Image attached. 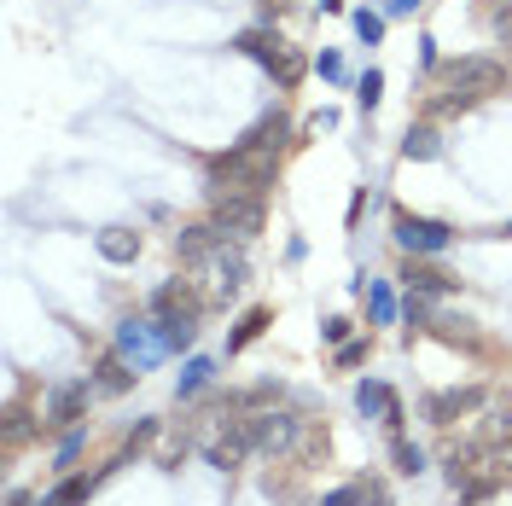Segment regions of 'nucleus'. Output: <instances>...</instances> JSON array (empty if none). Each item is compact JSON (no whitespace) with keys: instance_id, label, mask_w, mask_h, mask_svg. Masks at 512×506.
I'll return each instance as SVG.
<instances>
[{"instance_id":"obj_1","label":"nucleus","mask_w":512,"mask_h":506,"mask_svg":"<svg viewBox=\"0 0 512 506\" xmlns=\"http://www.w3.org/2000/svg\"><path fill=\"white\" fill-rule=\"evenodd\" d=\"M507 88V64L489 59V53H466V59L443 64V94L431 99V111L448 117V111H472L478 99L501 94Z\"/></svg>"},{"instance_id":"obj_2","label":"nucleus","mask_w":512,"mask_h":506,"mask_svg":"<svg viewBox=\"0 0 512 506\" xmlns=\"http://www.w3.org/2000/svg\"><path fill=\"white\" fill-rule=\"evenodd\" d=\"M251 419V443H256V454H268V460H297V454H309L315 443H326V431H315L303 413H245Z\"/></svg>"},{"instance_id":"obj_3","label":"nucleus","mask_w":512,"mask_h":506,"mask_svg":"<svg viewBox=\"0 0 512 506\" xmlns=\"http://www.w3.org/2000/svg\"><path fill=\"white\" fill-rule=\"evenodd\" d=\"M280 175L274 152H245V146H227L222 158H210V187L216 192H251V198H268Z\"/></svg>"},{"instance_id":"obj_4","label":"nucleus","mask_w":512,"mask_h":506,"mask_svg":"<svg viewBox=\"0 0 512 506\" xmlns=\"http://www.w3.org/2000/svg\"><path fill=\"white\" fill-rule=\"evenodd\" d=\"M187 274L192 280H204V297H210V303H233V297L251 285V256H245L239 239H222V245L204 256L198 268H187Z\"/></svg>"},{"instance_id":"obj_5","label":"nucleus","mask_w":512,"mask_h":506,"mask_svg":"<svg viewBox=\"0 0 512 506\" xmlns=\"http://www.w3.org/2000/svg\"><path fill=\"white\" fill-rule=\"evenodd\" d=\"M117 355H123L134 373H146V367L169 361V344H163L158 315H128L123 326H117Z\"/></svg>"},{"instance_id":"obj_6","label":"nucleus","mask_w":512,"mask_h":506,"mask_svg":"<svg viewBox=\"0 0 512 506\" xmlns=\"http://www.w3.org/2000/svg\"><path fill=\"white\" fill-rule=\"evenodd\" d=\"M94 379H64L47 390V402H41V431H70V425H82L88 419V402H94Z\"/></svg>"},{"instance_id":"obj_7","label":"nucleus","mask_w":512,"mask_h":506,"mask_svg":"<svg viewBox=\"0 0 512 506\" xmlns=\"http://www.w3.org/2000/svg\"><path fill=\"white\" fill-rule=\"evenodd\" d=\"M262 216H268V204L251 198V192H216V210H210V222L222 227L227 239H256L262 233Z\"/></svg>"},{"instance_id":"obj_8","label":"nucleus","mask_w":512,"mask_h":506,"mask_svg":"<svg viewBox=\"0 0 512 506\" xmlns=\"http://www.w3.org/2000/svg\"><path fill=\"white\" fill-rule=\"evenodd\" d=\"M396 245L408 256H437V251H448L454 245V227L448 222H431V216H414V210H396Z\"/></svg>"},{"instance_id":"obj_9","label":"nucleus","mask_w":512,"mask_h":506,"mask_svg":"<svg viewBox=\"0 0 512 506\" xmlns=\"http://www.w3.org/2000/svg\"><path fill=\"white\" fill-rule=\"evenodd\" d=\"M483 402V390L478 384H454V390H437V396H425V419H431V425H454V419H466V413L478 408Z\"/></svg>"},{"instance_id":"obj_10","label":"nucleus","mask_w":512,"mask_h":506,"mask_svg":"<svg viewBox=\"0 0 512 506\" xmlns=\"http://www.w3.org/2000/svg\"><path fill=\"white\" fill-rule=\"evenodd\" d=\"M204 303H210V297H204L192 280H163L146 309H152V315H204Z\"/></svg>"},{"instance_id":"obj_11","label":"nucleus","mask_w":512,"mask_h":506,"mask_svg":"<svg viewBox=\"0 0 512 506\" xmlns=\"http://www.w3.org/2000/svg\"><path fill=\"white\" fill-rule=\"evenodd\" d=\"M222 239H227V233H222L216 222H192V227H181V233H175V256H181V268H198L204 256L222 245Z\"/></svg>"},{"instance_id":"obj_12","label":"nucleus","mask_w":512,"mask_h":506,"mask_svg":"<svg viewBox=\"0 0 512 506\" xmlns=\"http://www.w3.org/2000/svg\"><path fill=\"white\" fill-rule=\"evenodd\" d=\"M402 285H408L414 297H448V291H460V280H454V274L431 268V262H419V256H408V268H402Z\"/></svg>"},{"instance_id":"obj_13","label":"nucleus","mask_w":512,"mask_h":506,"mask_svg":"<svg viewBox=\"0 0 512 506\" xmlns=\"http://www.w3.org/2000/svg\"><path fill=\"white\" fill-rule=\"evenodd\" d=\"M94 245H99V256H105V262H117V268H128V262L140 256V245H146V239H140L134 227H105V233H99Z\"/></svg>"},{"instance_id":"obj_14","label":"nucleus","mask_w":512,"mask_h":506,"mask_svg":"<svg viewBox=\"0 0 512 506\" xmlns=\"http://www.w3.org/2000/svg\"><path fill=\"white\" fill-rule=\"evenodd\" d=\"M286 134H291L286 111H268V117H262V123L239 140V146H245V152H280V140H286Z\"/></svg>"},{"instance_id":"obj_15","label":"nucleus","mask_w":512,"mask_h":506,"mask_svg":"<svg viewBox=\"0 0 512 506\" xmlns=\"http://www.w3.org/2000/svg\"><path fill=\"white\" fill-rule=\"evenodd\" d=\"M134 379H140V373L128 367V361L117 355V349H111V355H99V367H94V384L105 390V396H123V390H128Z\"/></svg>"},{"instance_id":"obj_16","label":"nucleus","mask_w":512,"mask_h":506,"mask_svg":"<svg viewBox=\"0 0 512 506\" xmlns=\"http://www.w3.org/2000/svg\"><path fill=\"white\" fill-rule=\"evenodd\" d=\"M355 408H361V419H384V413L396 408V390L379 379H361L355 384Z\"/></svg>"},{"instance_id":"obj_17","label":"nucleus","mask_w":512,"mask_h":506,"mask_svg":"<svg viewBox=\"0 0 512 506\" xmlns=\"http://www.w3.org/2000/svg\"><path fill=\"white\" fill-rule=\"evenodd\" d=\"M233 47H239L245 59H256L262 70H274V59H280V47H286V41H280V35H268V30H245Z\"/></svg>"},{"instance_id":"obj_18","label":"nucleus","mask_w":512,"mask_h":506,"mask_svg":"<svg viewBox=\"0 0 512 506\" xmlns=\"http://www.w3.org/2000/svg\"><path fill=\"white\" fill-rule=\"evenodd\" d=\"M402 158H408V163H431V158H443V140H437V128H431V123L408 128V140H402Z\"/></svg>"},{"instance_id":"obj_19","label":"nucleus","mask_w":512,"mask_h":506,"mask_svg":"<svg viewBox=\"0 0 512 506\" xmlns=\"http://www.w3.org/2000/svg\"><path fill=\"white\" fill-rule=\"evenodd\" d=\"M163 326V344H169V355H181V349L198 344V315H158Z\"/></svg>"},{"instance_id":"obj_20","label":"nucleus","mask_w":512,"mask_h":506,"mask_svg":"<svg viewBox=\"0 0 512 506\" xmlns=\"http://www.w3.org/2000/svg\"><path fill=\"white\" fill-rule=\"evenodd\" d=\"M210 379H216V361H204V355H192L187 367H181V379H175V396H181V402H192L198 390H210Z\"/></svg>"},{"instance_id":"obj_21","label":"nucleus","mask_w":512,"mask_h":506,"mask_svg":"<svg viewBox=\"0 0 512 506\" xmlns=\"http://www.w3.org/2000/svg\"><path fill=\"white\" fill-rule=\"evenodd\" d=\"M268 309H251V315L239 320V326H233V332H227V355H239V349L245 344H256V338H262V332H268Z\"/></svg>"},{"instance_id":"obj_22","label":"nucleus","mask_w":512,"mask_h":506,"mask_svg":"<svg viewBox=\"0 0 512 506\" xmlns=\"http://www.w3.org/2000/svg\"><path fill=\"white\" fill-rule=\"evenodd\" d=\"M303 70H309V64H303V53H297V47H280V59H274V70H268V76H274L280 88H297V82H303Z\"/></svg>"},{"instance_id":"obj_23","label":"nucleus","mask_w":512,"mask_h":506,"mask_svg":"<svg viewBox=\"0 0 512 506\" xmlns=\"http://www.w3.org/2000/svg\"><path fill=\"white\" fill-rule=\"evenodd\" d=\"M367 309H373L379 326H390V320H396V291H390L384 280H373V285H367Z\"/></svg>"},{"instance_id":"obj_24","label":"nucleus","mask_w":512,"mask_h":506,"mask_svg":"<svg viewBox=\"0 0 512 506\" xmlns=\"http://www.w3.org/2000/svg\"><path fill=\"white\" fill-rule=\"evenodd\" d=\"M82 448H88V425H70L64 443H59V466H53V472H70V466L82 460Z\"/></svg>"},{"instance_id":"obj_25","label":"nucleus","mask_w":512,"mask_h":506,"mask_svg":"<svg viewBox=\"0 0 512 506\" xmlns=\"http://www.w3.org/2000/svg\"><path fill=\"white\" fill-rule=\"evenodd\" d=\"M390 454H396V472H402V477L425 472V454H419V443H408V437H396V443H390Z\"/></svg>"},{"instance_id":"obj_26","label":"nucleus","mask_w":512,"mask_h":506,"mask_svg":"<svg viewBox=\"0 0 512 506\" xmlns=\"http://www.w3.org/2000/svg\"><path fill=\"white\" fill-rule=\"evenodd\" d=\"M355 99H361V111H373V105L384 99V76H379V70H367V76L355 82Z\"/></svg>"},{"instance_id":"obj_27","label":"nucleus","mask_w":512,"mask_h":506,"mask_svg":"<svg viewBox=\"0 0 512 506\" xmlns=\"http://www.w3.org/2000/svg\"><path fill=\"white\" fill-rule=\"evenodd\" d=\"M320 506H367V483H344V489L320 495Z\"/></svg>"},{"instance_id":"obj_28","label":"nucleus","mask_w":512,"mask_h":506,"mask_svg":"<svg viewBox=\"0 0 512 506\" xmlns=\"http://www.w3.org/2000/svg\"><path fill=\"white\" fill-rule=\"evenodd\" d=\"M355 35H361L367 47H379V41H384V18H379V12H355Z\"/></svg>"},{"instance_id":"obj_29","label":"nucleus","mask_w":512,"mask_h":506,"mask_svg":"<svg viewBox=\"0 0 512 506\" xmlns=\"http://www.w3.org/2000/svg\"><path fill=\"white\" fill-rule=\"evenodd\" d=\"M489 30H495V41H501V47H512V0H501V6L489 12Z\"/></svg>"},{"instance_id":"obj_30","label":"nucleus","mask_w":512,"mask_h":506,"mask_svg":"<svg viewBox=\"0 0 512 506\" xmlns=\"http://www.w3.org/2000/svg\"><path fill=\"white\" fill-rule=\"evenodd\" d=\"M35 425H41V419H35ZM35 425H30V419H24L18 408H12V413H6V443H24V437H30Z\"/></svg>"},{"instance_id":"obj_31","label":"nucleus","mask_w":512,"mask_h":506,"mask_svg":"<svg viewBox=\"0 0 512 506\" xmlns=\"http://www.w3.org/2000/svg\"><path fill=\"white\" fill-rule=\"evenodd\" d=\"M402 315H408V326H425V320H431V303L408 291V303H402Z\"/></svg>"},{"instance_id":"obj_32","label":"nucleus","mask_w":512,"mask_h":506,"mask_svg":"<svg viewBox=\"0 0 512 506\" xmlns=\"http://www.w3.org/2000/svg\"><path fill=\"white\" fill-rule=\"evenodd\" d=\"M367 361V338H355V344H338V367H361Z\"/></svg>"},{"instance_id":"obj_33","label":"nucleus","mask_w":512,"mask_h":506,"mask_svg":"<svg viewBox=\"0 0 512 506\" xmlns=\"http://www.w3.org/2000/svg\"><path fill=\"white\" fill-rule=\"evenodd\" d=\"M315 70L326 76V82H344V59H338V53H320V59H315Z\"/></svg>"},{"instance_id":"obj_34","label":"nucleus","mask_w":512,"mask_h":506,"mask_svg":"<svg viewBox=\"0 0 512 506\" xmlns=\"http://www.w3.org/2000/svg\"><path fill=\"white\" fill-rule=\"evenodd\" d=\"M320 338H326V344H350V320H326Z\"/></svg>"},{"instance_id":"obj_35","label":"nucleus","mask_w":512,"mask_h":506,"mask_svg":"<svg viewBox=\"0 0 512 506\" xmlns=\"http://www.w3.org/2000/svg\"><path fill=\"white\" fill-rule=\"evenodd\" d=\"M419 64H425V70H437V41H431V35L419 41Z\"/></svg>"},{"instance_id":"obj_36","label":"nucleus","mask_w":512,"mask_h":506,"mask_svg":"<svg viewBox=\"0 0 512 506\" xmlns=\"http://www.w3.org/2000/svg\"><path fill=\"white\" fill-rule=\"evenodd\" d=\"M414 6H419V0H384V12H390V18H408Z\"/></svg>"},{"instance_id":"obj_37","label":"nucleus","mask_w":512,"mask_h":506,"mask_svg":"<svg viewBox=\"0 0 512 506\" xmlns=\"http://www.w3.org/2000/svg\"><path fill=\"white\" fill-rule=\"evenodd\" d=\"M338 6H344V0H320V12H338Z\"/></svg>"},{"instance_id":"obj_38","label":"nucleus","mask_w":512,"mask_h":506,"mask_svg":"<svg viewBox=\"0 0 512 506\" xmlns=\"http://www.w3.org/2000/svg\"><path fill=\"white\" fill-rule=\"evenodd\" d=\"M501 239H512V222H507V227H501Z\"/></svg>"}]
</instances>
